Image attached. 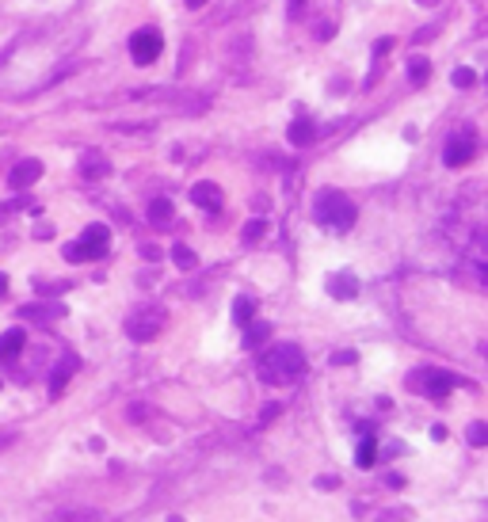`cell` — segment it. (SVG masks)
I'll return each mask as SVG.
<instances>
[{
  "mask_svg": "<svg viewBox=\"0 0 488 522\" xmlns=\"http://www.w3.org/2000/svg\"><path fill=\"white\" fill-rule=\"evenodd\" d=\"M111 171V164H107V156L103 153H84L81 156V176L84 180H103Z\"/></svg>",
  "mask_w": 488,
  "mask_h": 522,
  "instance_id": "cell-14",
  "label": "cell"
},
{
  "mask_svg": "<svg viewBox=\"0 0 488 522\" xmlns=\"http://www.w3.org/2000/svg\"><path fill=\"white\" fill-rule=\"evenodd\" d=\"M54 522H100V514H96V511H81V514H58Z\"/></svg>",
  "mask_w": 488,
  "mask_h": 522,
  "instance_id": "cell-25",
  "label": "cell"
},
{
  "mask_svg": "<svg viewBox=\"0 0 488 522\" xmlns=\"http://www.w3.org/2000/svg\"><path fill=\"white\" fill-rule=\"evenodd\" d=\"M267 340H271V324H264V320H248L244 324V347L248 351H259Z\"/></svg>",
  "mask_w": 488,
  "mask_h": 522,
  "instance_id": "cell-15",
  "label": "cell"
},
{
  "mask_svg": "<svg viewBox=\"0 0 488 522\" xmlns=\"http://www.w3.org/2000/svg\"><path fill=\"white\" fill-rule=\"evenodd\" d=\"M252 317H256V302H252V297H244V294H240L237 302H233V320H237V324L244 328V324H248Z\"/></svg>",
  "mask_w": 488,
  "mask_h": 522,
  "instance_id": "cell-19",
  "label": "cell"
},
{
  "mask_svg": "<svg viewBox=\"0 0 488 522\" xmlns=\"http://www.w3.org/2000/svg\"><path fill=\"white\" fill-rule=\"evenodd\" d=\"M427 76H431V65L423 61V57H412V61H408V81H412V84H423Z\"/></svg>",
  "mask_w": 488,
  "mask_h": 522,
  "instance_id": "cell-21",
  "label": "cell"
},
{
  "mask_svg": "<svg viewBox=\"0 0 488 522\" xmlns=\"http://www.w3.org/2000/svg\"><path fill=\"white\" fill-rule=\"evenodd\" d=\"M191 202L202 206V210H218V206H222V187L210 183V180H199L191 187Z\"/></svg>",
  "mask_w": 488,
  "mask_h": 522,
  "instance_id": "cell-9",
  "label": "cell"
},
{
  "mask_svg": "<svg viewBox=\"0 0 488 522\" xmlns=\"http://www.w3.org/2000/svg\"><path fill=\"white\" fill-rule=\"evenodd\" d=\"M301 370H306V355H301L298 343H275L271 351L259 359V377H264L267 385L294 382Z\"/></svg>",
  "mask_w": 488,
  "mask_h": 522,
  "instance_id": "cell-1",
  "label": "cell"
},
{
  "mask_svg": "<svg viewBox=\"0 0 488 522\" xmlns=\"http://www.w3.org/2000/svg\"><path fill=\"white\" fill-rule=\"evenodd\" d=\"M19 317H23V320H39V324H54V320L65 317V309H61L58 302H34V305H23Z\"/></svg>",
  "mask_w": 488,
  "mask_h": 522,
  "instance_id": "cell-8",
  "label": "cell"
},
{
  "mask_svg": "<svg viewBox=\"0 0 488 522\" xmlns=\"http://www.w3.org/2000/svg\"><path fill=\"white\" fill-rule=\"evenodd\" d=\"M23 347H27V332H23V328H8V332L0 335V359H4V362H16Z\"/></svg>",
  "mask_w": 488,
  "mask_h": 522,
  "instance_id": "cell-10",
  "label": "cell"
},
{
  "mask_svg": "<svg viewBox=\"0 0 488 522\" xmlns=\"http://www.w3.org/2000/svg\"><path fill=\"white\" fill-rule=\"evenodd\" d=\"M202 4H206V0H187V8H202Z\"/></svg>",
  "mask_w": 488,
  "mask_h": 522,
  "instance_id": "cell-33",
  "label": "cell"
},
{
  "mask_svg": "<svg viewBox=\"0 0 488 522\" xmlns=\"http://www.w3.org/2000/svg\"><path fill=\"white\" fill-rule=\"evenodd\" d=\"M389 46H393V39H381V42H378V46H374V57H381V54H385V50H389Z\"/></svg>",
  "mask_w": 488,
  "mask_h": 522,
  "instance_id": "cell-29",
  "label": "cell"
},
{
  "mask_svg": "<svg viewBox=\"0 0 488 522\" xmlns=\"http://www.w3.org/2000/svg\"><path fill=\"white\" fill-rule=\"evenodd\" d=\"M317 39H332V23H321V27H317Z\"/></svg>",
  "mask_w": 488,
  "mask_h": 522,
  "instance_id": "cell-30",
  "label": "cell"
},
{
  "mask_svg": "<svg viewBox=\"0 0 488 522\" xmlns=\"http://www.w3.org/2000/svg\"><path fill=\"white\" fill-rule=\"evenodd\" d=\"M168 522H183V519H180V514H172V519H168Z\"/></svg>",
  "mask_w": 488,
  "mask_h": 522,
  "instance_id": "cell-35",
  "label": "cell"
},
{
  "mask_svg": "<svg viewBox=\"0 0 488 522\" xmlns=\"http://www.w3.org/2000/svg\"><path fill=\"white\" fill-rule=\"evenodd\" d=\"M107 248H111V229H107V225H88V229L81 233V240L65 244V260H69V263L100 260V255H107Z\"/></svg>",
  "mask_w": 488,
  "mask_h": 522,
  "instance_id": "cell-3",
  "label": "cell"
},
{
  "mask_svg": "<svg viewBox=\"0 0 488 522\" xmlns=\"http://www.w3.org/2000/svg\"><path fill=\"white\" fill-rule=\"evenodd\" d=\"M408 385H412L416 393H427V397H447V393L458 385V377L447 374V370H416V374L408 377Z\"/></svg>",
  "mask_w": 488,
  "mask_h": 522,
  "instance_id": "cell-6",
  "label": "cell"
},
{
  "mask_svg": "<svg viewBox=\"0 0 488 522\" xmlns=\"http://www.w3.org/2000/svg\"><path fill=\"white\" fill-rule=\"evenodd\" d=\"M328 294L339 297V302H351V297L359 294L355 275H348V271H343V275H332V278H328Z\"/></svg>",
  "mask_w": 488,
  "mask_h": 522,
  "instance_id": "cell-13",
  "label": "cell"
},
{
  "mask_svg": "<svg viewBox=\"0 0 488 522\" xmlns=\"http://www.w3.org/2000/svg\"><path fill=\"white\" fill-rule=\"evenodd\" d=\"M313 218L321 221V225L336 229V233H348L351 225H355V202H351L343 191H321L313 202Z\"/></svg>",
  "mask_w": 488,
  "mask_h": 522,
  "instance_id": "cell-2",
  "label": "cell"
},
{
  "mask_svg": "<svg viewBox=\"0 0 488 522\" xmlns=\"http://www.w3.org/2000/svg\"><path fill=\"white\" fill-rule=\"evenodd\" d=\"M374 461H378V442H374V435H363L355 446V466L359 469H370Z\"/></svg>",
  "mask_w": 488,
  "mask_h": 522,
  "instance_id": "cell-17",
  "label": "cell"
},
{
  "mask_svg": "<svg viewBox=\"0 0 488 522\" xmlns=\"http://www.w3.org/2000/svg\"><path fill=\"white\" fill-rule=\"evenodd\" d=\"M172 218H176V206L168 202V198H153L149 202V221L153 225H168Z\"/></svg>",
  "mask_w": 488,
  "mask_h": 522,
  "instance_id": "cell-18",
  "label": "cell"
},
{
  "mask_svg": "<svg viewBox=\"0 0 488 522\" xmlns=\"http://www.w3.org/2000/svg\"><path fill=\"white\" fill-rule=\"evenodd\" d=\"M165 320H168V313L160 309V305H145V309H138L130 320H126V335H130L134 343H149L153 335L165 328Z\"/></svg>",
  "mask_w": 488,
  "mask_h": 522,
  "instance_id": "cell-4",
  "label": "cell"
},
{
  "mask_svg": "<svg viewBox=\"0 0 488 522\" xmlns=\"http://www.w3.org/2000/svg\"><path fill=\"white\" fill-rule=\"evenodd\" d=\"M465 439H469L473 446H485V442H488V427H485V424H469V431H465Z\"/></svg>",
  "mask_w": 488,
  "mask_h": 522,
  "instance_id": "cell-23",
  "label": "cell"
},
{
  "mask_svg": "<svg viewBox=\"0 0 488 522\" xmlns=\"http://www.w3.org/2000/svg\"><path fill=\"white\" fill-rule=\"evenodd\" d=\"M160 50H165V34L157 31V27H141V31L130 34V57L134 65H153L160 57Z\"/></svg>",
  "mask_w": 488,
  "mask_h": 522,
  "instance_id": "cell-5",
  "label": "cell"
},
{
  "mask_svg": "<svg viewBox=\"0 0 488 522\" xmlns=\"http://www.w3.org/2000/svg\"><path fill=\"white\" fill-rule=\"evenodd\" d=\"M141 255H145V260H153V263H157V260H160V248H157V244H145V248H141Z\"/></svg>",
  "mask_w": 488,
  "mask_h": 522,
  "instance_id": "cell-28",
  "label": "cell"
},
{
  "mask_svg": "<svg viewBox=\"0 0 488 522\" xmlns=\"http://www.w3.org/2000/svg\"><path fill=\"white\" fill-rule=\"evenodd\" d=\"M351 366V362H355V351H339V355H332V366Z\"/></svg>",
  "mask_w": 488,
  "mask_h": 522,
  "instance_id": "cell-27",
  "label": "cell"
},
{
  "mask_svg": "<svg viewBox=\"0 0 488 522\" xmlns=\"http://www.w3.org/2000/svg\"><path fill=\"white\" fill-rule=\"evenodd\" d=\"M290 145H309V141L317 138V126H313V118H306V114H301V118H294V123H290Z\"/></svg>",
  "mask_w": 488,
  "mask_h": 522,
  "instance_id": "cell-16",
  "label": "cell"
},
{
  "mask_svg": "<svg viewBox=\"0 0 488 522\" xmlns=\"http://www.w3.org/2000/svg\"><path fill=\"white\" fill-rule=\"evenodd\" d=\"M12 439H16V435H12V431H0V446H8Z\"/></svg>",
  "mask_w": 488,
  "mask_h": 522,
  "instance_id": "cell-32",
  "label": "cell"
},
{
  "mask_svg": "<svg viewBox=\"0 0 488 522\" xmlns=\"http://www.w3.org/2000/svg\"><path fill=\"white\" fill-rule=\"evenodd\" d=\"M473 153H477V138H473V130L450 134L447 149H443V164H447V168H462V164L473 160Z\"/></svg>",
  "mask_w": 488,
  "mask_h": 522,
  "instance_id": "cell-7",
  "label": "cell"
},
{
  "mask_svg": "<svg viewBox=\"0 0 488 522\" xmlns=\"http://www.w3.org/2000/svg\"><path fill=\"white\" fill-rule=\"evenodd\" d=\"M172 260H176V267H180V271H195V267H199V255L191 252L187 244H176L172 248Z\"/></svg>",
  "mask_w": 488,
  "mask_h": 522,
  "instance_id": "cell-20",
  "label": "cell"
},
{
  "mask_svg": "<svg viewBox=\"0 0 488 522\" xmlns=\"http://www.w3.org/2000/svg\"><path fill=\"white\" fill-rule=\"evenodd\" d=\"M264 221H248V225H244V233H240V240H244V244H256L259 237H264Z\"/></svg>",
  "mask_w": 488,
  "mask_h": 522,
  "instance_id": "cell-22",
  "label": "cell"
},
{
  "mask_svg": "<svg viewBox=\"0 0 488 522\" xmlns=\"http://www.w3.org/2000/svg\"><path fill=\"white\" fill-rule=\"evenodd\" d=\"M39 176H42V164H39V160H19L16 168H12L8 183H12L16 191H23V187H31V183L39 180Z\"/></svg>",
  "mask_w": 488,
  "mask_h": 522,
  "instance_id": "cell-11",
  "label": "cell"
},
{
  "mask_svg": "<svg viewBox=\"0 0 488 522\" xmlns=\"http://www.w3.org/2000/svg\"><path fill=\"white\" fill-rule=\"evenodd\" d=\"M4 290H8V278H4V275H0V294H4Z\"/></svg>",
  "mask_w": 488,
  "mask_h": 522,
  "instance_id": "cell-34",
  "label": "cell"
},
{
  "mask_svg": "<svg viewBox=\"0 0 488 522\" xmlns=\"http://www.w3.org/2000/svg\"><path fill=\"white\" fill-rule=\"evenodd\" d=\"M450 81L458 84V88H473V81H477V73H473V69H454V76H450Z\"/></svg>",
  "mask_w": 488,
  "mask_h": 522,
  "instance_id": "cell-24",
  "label": "cell"
},
{
  "mask_svg": "<svg viewBox=\"0 0 488 522\" xmlns=\"http://www.w3.org/2000/svg\"><path fill=\"white\" fill-rule=\"evenodd\" d=\"M279 412H282L279 404H267V408H264V419H275V416H279Z\"/></svg>",
  "mask_w": 488,
  "mask_h": 522,
  "instance_id": "cell-31",
  "label": "cell"
},
{
  "mask_svg": "<svg viewBox=\"0 0 488 522\" xmlns=\"http://www.w3.org/2000/svg\"><path fill=\"white\" fill-rule=\"evenodd\" d=\"M76 366H81L76 355H65V362H58V370L50 374V397H61V393H65V385H69V377L76 374Z\"/></svg>",
  "mask_w": 488,
  "mask_h": 522,
  "instance_id": "cell-12",
  "label": "cell"
},
{
  "mask_svg": "<svg viewBox=\"0 0 488 522\" xmlns=\"http://www.w3.org/2000/svg\"><path fill=\"white\" fill-rule=\"evenodd\" d=\"M317 488H321V492H332V488H339V477H317Z\"/></svg>",
  "mask_w": 488,
  "mask_h": 522,
  "instance_id": "cell-26",
  "label": "cell"
}]
</instances>
